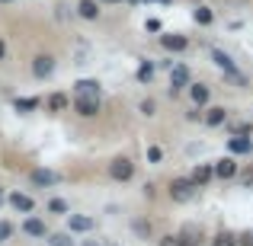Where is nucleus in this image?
Listing matches in <instances>:
<instances>
[{
    "label": "nucleus",
    "instance_id": "obj_24",
    "mask_svg": "<svg viewBox=\"0 0 253 246\" xmlns=\"http://www.w3.org/2000/svg\"><path fill=\"white\" fill-rule=\"evenodd\" d=\"M48 246H74V240H71V234H51Z\"/></svg>",
    "mask_w": 253,
    "mask_h": 246
},
{
    "label": "nucleus",
    "instance_id": "obj_15",
    "mask_svg": "<svg viewBox=\"0 0 253 246\" xmlns=\"http://www.w3.org/2000/svg\"><path fill=\"white\" fill-rule=\"evenodd\" d=\"M74 90H77V96H96L99 99V80H77Z\"/></svg>",
    "mask_w": 253,
    "mask_h": 246
},
{
    "label": "nucleus",
    "instance_id": "obj_12",
    "mask_svg": "<svg viewBox=\"0 0 253 246\" xmlns=\"http://www.w3.org/2000/svg\"><path fill=\"white\" fill-rule=\"evenodd\" d=\"M10 205L16 211H23V214H32V208H36V202L29 195H23V192H10Z\"/></svg>",
    "mask_w": 253,
    "mask_h": 246
},
{
    "label": "nucleus",
    "instance_id": "obj_26",
    "mask_svg": "<svg viewBox=\"0 0 253 246\" xmlns=\"http://www.w3.org/2000/svg\"><path fill=\"white\" fill-rule=\"evenodd\" d=\"M211 246H237V237L234 234H218L215 240H211Z\"/></svg>",
    "mask_w": 253,
    "mask_h": 246
},
{
    "label": "nucleus",
    "instance_id": "obj_22",
    "mask_svg": "<svg viewBox=\"0 0 253 246\" xmlns=\"http://www.w3.org/2000/svg\"><path fill=\"white\" fill-rule=\"evenodd\" d=\"M48 109H55V112L68 109V96H64V93H55V96L48 99Z\"/></svg>",
    "mask_w": 253,
    "mask_h": 246
},
{
    "label": "nucleus",
    "instance_id": "obj_17",
    "mask_svg": "<svg viewBox=\"0 0 253 246\" xmlns=\"http://www.w3.org/2000/svg\"><path fill=\"white\" fill-rule=\"evenodd\" d=\"M189 96H192V103H196V105H205L211 93H209V86H205V83H192L189 86Z\"/></svg>",
    "mask_w": 253,
    "mask_h": 246
},
{
    "label": "nucleus",
    "instance_id": "obj_9",
    "mask_svg": "<svg viewBox=\"0 0 253 246\" xmlns=\"http://www.w3.org/2000/svg\"><path fill=\"white\" fill-rule=\"evenodd\" d=\"M74 109H77V115H84V118H93V115L99 112V99H96V96H77Z\"/></svg>",
    "mask_w": 253,
    "mask_h": 246
},
{
    "label": "nucleus",
    "instance_id": "obj_30",
    "mask_svg": "<svg viewBox=\"0 0 253 246\" xmlns=\"http://www.w3.org/2000/svg\"><path fill=\"white\" fill-rule=\"evenodd\" d=\"M237 243H241V246H253V234H244V237H241Z\"/></svg>",
    "mask_w": 253,
    "mask_h": 246
},
{
    "label": "nucleus",
    "instance_id": "obj_4",
    "mask_svg": "<svg viewBox=\"0 0 253 246\" xmlns=\"http://www.w3.org/2000/svg\"><path fill=\"white\" fill-rule=\"evenodd\" d=\"M32 74H36L39 80H48V77L55 74V58L51 55H36L32 58Z\"/></svg>",
    "mask_w": 253,
    "mask_h": 246
},
{
    "label": "nucleus",
    "instance_id": "obj_28",
    "mask_svg": "<svg viewBox=\"0 0 253 246\" xmlns=\"http://www.w3.org/2000/svg\"><path fill=\"white\" fill-rule=\"evenodd\" d=\"M10 234H13V227H10L6 221H0V243H3V240H10Z\"/></svg>",
    "mask_w": 253,
    "mask_h": 246
},
{
    "label": "nucleus",
    "instance_id": "obj_11",
    "mask_svg": "<svg viewBox=\"0 0 253 246\" xmlns=\"http://www.w3.org/2000/svg\"><path fill=\"white\" fill-rule=\"evenodd\" d=\"M161 45L167 51H176V55H179V51L189 48V38H186V35H161Z\"/></svg>",
    "mask_w": 253,
    "mask_h": 246
},
{
    "label": "nucleus",
    "instance_id": "obj_31",
    "mask_svg": "<svg viewBox=\"0 0 253 246\" xmlns=\"http://www.w3.org/2000/svg\"><path fill=\"white\" fill-rule=\"evenodd\" d=\"M3 58H6V42L0 38V61H3Z\"/></svg>",
    "mask_w": 253,
    "mask_h": 246
},
{
    "label": "nucleus",
    "instance_id": "obj_27",
    "mask_svg": "<svg viewBox=\"0 0 253 246\" xmlns=\"http://www.w3.org/2000/svg\"><path fill=\"white\" fill-rule=\"evenodd\" d=\"M161 157H164L161 147H148V160H151V163H161Z\"/></svg>",
    "mask_w": 253,
    "mask_h": 246
},
{
    "label": "nucleus",
    "instance_id": "obj_32",
    "mask_svg": "<svg viewBox=\"0 0 253 246\" xmlns=\"http://www.w3.org/2000/svg\"><path fill=\"white\" fill-rule=\"evenodd\" d=\"M244 185H253V173H247V176H244Z\"/></svg>",
    "mask_w": 253,
    "mask_h": 246
},
{
    "label": "nucleus",
    "instance_id": "obj_23",
    "mask_svg": "<svg viewBox=\"0 0 253 246\" xmlns=\"http://www.w3.org/2000/svg\"><path fill=\"white\" fill-rule=\"evenodd\" d=\"M48 211H55V214H71V208H68V202H64V198H51V202H48Z\"/></svg>",
    "mask_w": 253,
    "mask_h": 246
},
{
    "label": "nucleus",
    "instance_id": "obj_16",
    "mask_svg": "<svg viewBox=\"0 0 253 246\" xmlns=\"http://www.w3.org/2000/svg\"><path fill=\"white\" fill-rule=\"evenodd\" d=\"M77 13H81L84 19H99V3L96 0H81V3H77Z\"/></svg>",
    "mask_w": 253,
    "mask_h": 246
},
{
    "label": "nucleus",
    "instance_id": "obj_25",
    "mask_svg": "<svg viewBox=\"0 0 253 246\" xmlns=\"http://www.w3.org/2000/svg\"><path fill=\"white\" fill-rule=\"evenodd\" d=\"M138 112H141V115H157V103L154 99H141V105H138Z\"/></svg>",
    "mask_w": 253,
    "mask_h": 246
},
{
    "label": "nucleus",
    "instance_id": "obj_34",
    "mask_svg": "<svg viewBox=\"0 0 253 246\" xmlns=\"http://www.w3.org/2000/svg\"><path fill=\"white\" fill-rule=\"evenodd\" d=\"M0 3H10V0H0Z\"/></svg>",
    "mask_w": 253,
    "mask_h": 246
},
{
    "label": "nucleus",
    "instance_id": "obj_33",
    "mask_svg": "<svg viewBox=\"0 0 253 246\" xmlns=\"http://www.w3.org/2000/svg\"><path fill=\"white\" fill-rule=\"evenodd\" d=\"M96 3H119V0H96Z\"/></svg>",
    "mask_w": 253,
    "mask_h": 246
},
{
    "label": "nucleus",
    "instance_id": "obj_20",
    "mask_svg": "<svg viewBox=\"0 0 253 246\" xmlns=\"http://www.w3.org/2000/svg\"><path fill=\"white\" fill-rule=\"evenodd\" d=\"M192 19H196L199 26H211V23H215V13H211L209 6H196V13H192Z\"/></svg>",
    "mask_w": 253,
    "mask_h": 246
},
{
    "label": "nucleus",
    "instance_id": "obj_10",
    "mask_svg": "<svg viewBox=\"0 0 253 246\" xmlns=\"http://www.w3.org/2000/svg\"><path fill=\"white\" fill-rule=\"evenodd\" d=\"M29 179H32L36 185H58V182H61V176H58L55 170H32Z\"/></svg>",
    "mask_w": 253,
    "mask_h": 246
},
{
    "label": "nucleus",
    "instance_id": "obj_29",
    "mask_svg": "<svg viewBox=\"0 0 253 246\" xmlns=\"http://www.w3.org/2000/svg\"><path fill=\"white\" fill-rule=\"evenodd\" d=\"M161 246H183V243H179V237H164Z\"/></svg>",
    "mask_w": 253,
    "mask_h": 246
},
{
    "label": "nucleus",
    "instance_id": "obj_21",
    "mask_svg": "<svg viewBox=\"0 0 253 246\" xmlns=\"http://www.w3.org/2000/svg\"><path fill=\"white\" fill-rule=\"evenodd\" d=\"M138 80H141V83H151V80H154V64H151V61H141V68H138Z\"/></svg>",
    "mask_w": 253,
    "mask_h": 246
},
{
    "label": "nucleus",
    "instance_id": "obj_3",
    "mask_svg": "<svg viewBox=\"0 0 253 246\" xmlns=\"http://www.w3.org/2000/svg\"><path fill=\"white\" fill-rule=\"evenodd\" d=\"M196 189H199V185L192 182V179H173V182H170L173 202H189V198L196 195Z\"/></svg>",
    "mask_w": 253,
    "mask_h": 246
},
{
    "label": "nucleus",
    "instance_id": "obj_8",
    "mask_svg": "<svg viewBox=\"0 0 253 246\" xmlns=\"http://www.w3.org/2000/svg\"><path fill=\"white\" fill-rule=\"evenodd\" d=\"M211 173H215L218 179H234V176H237V163H234V157H221V160H215Z\"/></svg>",
    "mask_w": 253,
    "mask_h": 246
},
{
    "label": "nucleus",
    "instance_id": "obj_1",
    "mask_svg": "<svg viewBox=\"0 0 253 246\" xmlns=\"http://www.w3.org/2000/svg\"><path fill=\"white\" fill-rule=\"evenodd\" d=\"M211 61H215L218 68H221V70H224V74H228V77H231L234 83H244L241 70L234 68V61H231V55H228V51H221V48H211Z\"/></svg>",
    "mask_w": 253,
    "mask_h": 246
},
{
    "label": "nucleus",
    "instance_id": "obj_14",
    "mask_svg": "<svg viewBox=\"0 0 253 246\" xmlns=\"http://www.w3.org/2000/svg\"><path fill=\"white\" fill-rule=\"evenodd\" d=\"M23 230L29 237H45V234H48V227H45L42 217H26V221H23Z\"/></svg>",
    "mask_w": 253,
    "mask_h": 246
},
{
    "label": "nucleus",
    "instance_id": "obj_5",
    "mask_svg": "<svg viewBox=\"0 0 253 246\" xmlns=\"http://www.w3.org/2000/svg\"><path fill=\"white\" fill-rule=\"evenodd\" d=\"M228 150H231L234 157H250V154H253V138H247V135L228 138Z\"/></svg>",
    "mask_w": 253,
    "mask_h": 246
},
{
    "label": "nucleus",
    "instance_id": "obj_18",
    "mask_svg": "<svg viewBox=\"0 0 253 246\" xmlns=\"http://www.w3.org/2000/svg\"><path fill=\"white\" fill-rule=\"evenodd\" d=\"M211 176H215V173H211V163H199L196 170H192V182L196 185H205Z\"/></svg>",
    "mask_w": 253,
    "mask_h": 246
},
{
    "label": "nucleus",
    "instance_id": "obj_2",
    "mask_svg": "<svg viewBox=\"0 0 253 246\" xmlns=\"http://www.w3.org/2000/svg\"><path fill=\"white\" fill-rule=\"evenodd\" d=\"M109 176L116 179V182H128V179L135 176V163H131L128 157H116V160L109 163Z\"/></svg>",
    "mask_w": 253,
    "mask_h": 246
},
{
    "label": "nucleus",
    "instance_id": "obj_35",
    "mask_svg": "<svg viewBox=\"0 0 253 246\" xmlns=\"http://www.w3.org/2000/svg\"><path fill=\"white\" fill-rule=\"evenodd\" d=\"M161 3H170V0H161Z\"/></svg>",
    "mask_w": 253,
    "mask_h": 246
},
{
    "label": "nucleus",
    "instance_id": "obj_19",
    "mask_svg": "<svg viewBox=\"0 0 253 246\" xmlns=\"http://www.w3.org/2000/svg\"><path fill=\"white\" fill-rule=\"evenodd\" d=\"M39 105H42V99H39V96H23V99L13 103V109H16V112H32V109H39Z\"/></svg>",
    "mask_w": 253,
    "mask_h": 246
},
{
    "label": "nucleus",
    "instance_id": "obj_6",
    "mask_svg": "<svg viewBox=\"0 0 253 246\" xmlns=\"http://www.w3.org/2000/svg\"><path fill=\"white\" fill-rule=\"evenodd\" d=\"M189 86V68L186 64H170V93Z\"/></svg>",
    "mask_w": 253,
    "mask_h": 246
},
{
    "label": "nucleus",
    "instance_id": "obj_13",
    "mask_svg": "<svg viewBox=\"0 0 253 246\" xmlns=\"http://www.w3.org/2000/svg\"><path fill=\"white\" fill-rule=\"evenodd\" d=\"M224 122H228V109H224V105H215V109L205 112V125H209V128H218V125H224Z\"/></svg>",
    "mask_w": 253,
    "mask_h": 246
},
{
    "label": "nucleus",
    "instance_id": "obj_7",
    "mask_svg": "<svg viewBox=\"0 0 253 246\" xmlns=\"http://www.w3.org/2000/svg\"><path fill=\"white\" fill-rule=\"evenodd\" d=\"M96 227V221L86 214H68V230L71 234H90V230Z\"/></svg>",
    "mask_w": 253,
    "mask_h": 246
}]
</instances>
